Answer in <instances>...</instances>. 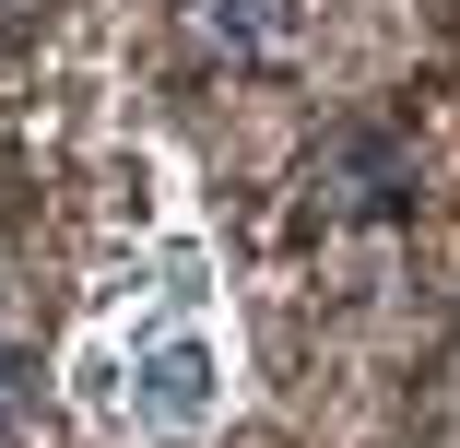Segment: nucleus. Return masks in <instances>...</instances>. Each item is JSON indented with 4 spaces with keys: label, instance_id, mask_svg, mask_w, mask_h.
<instances>
[{
    "label": "nucleus",
    "instance_id": "f257e3e1",
    "mask_svg": "<svg viewBox=\"0 0 460 448\" xmlns=\"http://www.w3.org/2000/svg\"><path fill=\"white\" fill-rule=\"evenodd\" d=\"M130 413H142V425H165V436H190V425L213 413V354H201V342H154V354H142Z\"/></svg>",
    "mask_w": 460,
    "mask_h": 448
},
{
    "label": "nucleus",
    "instance_id": "f03ea898",
    "mask_svg": "<svg viewBox=\"0 0 460 448\" xmlns=\"http://www.w3.org/2000/svg\"><path fill=\"white\" fill-rule=\"evenodd\" d=\"M13 401H24V366H13V342H0V425H13Z\"/></svg>",
    "mask_w": 460,
    "mask_h": 448
}]
</instances>
